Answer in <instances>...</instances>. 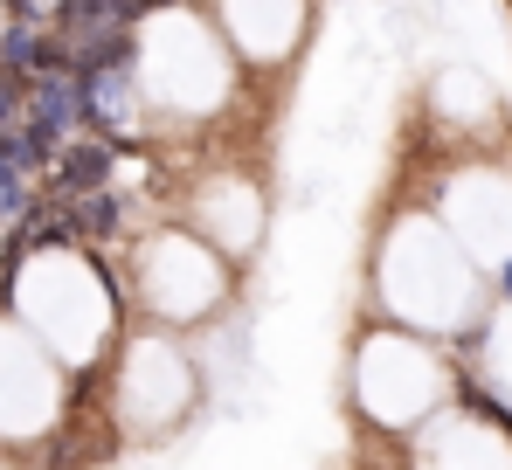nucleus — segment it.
<instances>
[{"mask_svg":"<svg viewBox=\"0 0 512 470\" xmlns=\"http://www.w3.org/2000/svg\"><path fill=\"white\" fill-rule=\"evenodd\" d=\"M506 291H512V263H506Z\"/></svg>","mask_w":512,"mask_h":470,"instance_id":"nucleus-4","label":"nucleus"},{"mask_svg":"<svg viewBox=\"0 0 512 470\" xmlns=\"http://www.w3.org/2000/svg\"><path fill=\"white\" fill-rule=\"evenodd\" d=\"M21 111H28V83L0 70V132H7V125H21Z\"/></svg>","mask_w":512,"mask_h":470,"instance_id":"nucleus-2","label":"nucleus"},{"mask_svg":"<svg viewBox=\"0 0 512 470\" xmlns=\"http://www.w3.org/2000/svg\"><path fill=\"white\" fill-rule=\"evenodd\" d=\"M111 173H118V146L111 139H97V132H70L56 153H49V180H56V194L63 201H84L97 187H111Z\"/></svg>","mask_w":512,"mask_h":470,"instance_id":"nucleus-1","label":"nucleus"},{"mask_svg":"<svg viewBox=\"0 0 512 470\" xmlns=\"http://www.w3.org/2000/svg\"><path fill=\"white\" fill-rule=\"evenodd\" d=\"M49 7H35V0H7V21H42Z\"/></svg>","mask_w":512,"mask_h":470,"instance_id":"nucleus-3","label":"nucleus"}]
</instances>
